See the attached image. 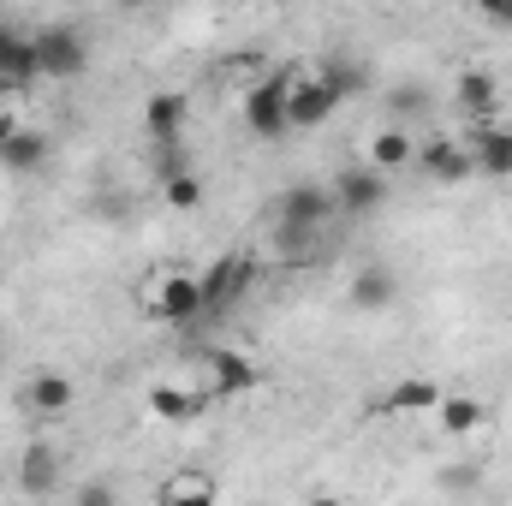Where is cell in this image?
<instances>
[{"label":"cell","mask_w":512,"mask_h":506,"mask_svg":"<svg viewBox=\"0 0 512 506\" xmlns=\"http://www.w3.org/2000/svg\"><path fill=\"white\" fill-rule=\"evenodd\" d=\"M286 227H328V221H340V203H334V185H292L286 197H280V209H274Z\"/></svg>","instance_id":"obj_7"},{"label":"cell","mask_w":512,"mask_h":506,"mask_svg":"<svg viewBox=\"0 0 512 506\" xmlns=\"http://www.w3.org/2000/svg\"><path fill=\"white\" fill-rule=\"evenodd\" d=\"M417 161V143H411V131L405 126H382L370 137V167H382V173H405Z\"/></svg>","instance_id":"obj_17"},{"label":"cell","mask_w":512,"mask_h":506,"mask_svg":"<svg viewBox=\"0 0 512 506\" xmlns=\"http://www.w3.org/2000/svg\"><path fill=\"white\" fill-rule=\"evenodd\" d=\"M453 102H459L471 120H495V114H501V84H495V72H489V66H465V72L453 78Z\"/></svg>","instance_id":"obj_12"},{"label":"cell","mask_w":512,"mask_h":506,"mask_svg":"<svg viewBox=\"0 0 512 506\" xmlns=\"http://www.w3.org/2000/svg\"><path fill=\"white\" fill-rule=\"evenodd\" d=\"M292 78L298 72H274V78H262V84H251V96H245V126H251V137H262V143H274V137H286V90H292Z\"/></svg>","instance_id":"obj_4"},{"label":"cell","mask_w":512,"mask_h":506,"mask_svg":"<svg viewBox=\"0 0 512 506\" xmlns=\"http://www.w3.org/2000/svg\"><path fill=\"white\" fill-rule=\"evenodd\" d=\"M48 155H54V143H48L36 126H18L6 143H0V167H6V173H42Z\"/></svg>","instance_id":"obj_16"},{"label":"cell","mask_w":512,"mask_h":506,"mask_svg":"<svg viewBox=\"0 0 512 506\" xmlns=\"http://www.w3.org/2000/svg\"><path fill=\"white\" fill-rule=\"evenodd\" d=\"M185 96L179 90H155L149 102H143V131H149V143H179V131H185Z\"/></svg>","instance_id":"obj_14"},{"label":"cell","mask_w":512,"mask_h":506,"mask_svg":"<svg viewBox=\"0 0 512 506\" xmlns=\"http://www.w3.org/2000/svg\"><path fill=\"white\" fill-rule=\"evenodd\" d=\"M465 149H471L477 173H489V179H512V131H507V126H495V120H477Z\"/></svg>","instance_id":"obj_11"},{"label":"cell","mask_w":512,"mask_h":506,"mask_svg":"<svg viewBox=\"0 0 512 506\" xmlns=\"http://www.w3.org/2000/svg\"><path fill=\"white\" fill-rule=\"evenodd\" d=\"M161 203H167V209H197V203H203V179L185 173V167L167 173V179H161Z\"/></svg>","instance_id":"obj_23"},{"label":"cell","mask_w":512,"mask_h":506,"mask_svg":"<svg viewBox=\"0 0 512 506\" xmlns=\"http://www.w3.org/2000/svg\"><path fill=\"white\" fill-rule=\"evenodd\" d=\"M393 114H399V126H405V120H423V114H429V90H423V84L393 90Z\"/></svg>","instance_id":"obj_25"},{"label":"cell","mask_w":512,"mask_h":506,"mask_svg":"<svg viewBox=\"0 0 512 506\" xmlns=\"http://www.w3.org/2000/svg\"><path fill=\"white\" fill-rule=\"evenodd\" d=\"M340 90L328 84V78H316V72H304V78H292V90H286V126L292 131H316L328 126L334 114H340Z\"/></svg>","instance_id":"obj_2"},{"label":"cell","mask_w":512,"mask_h":506,"mask_svg":"<svg viewBox=\"0 0 512 506\" xmlns=\"http://www.w3.org/2000/svg\"><path fill=\"white\" fill-rule=\"evenodd\" d=\"M0 84H6V90H30V84H42L36 42H30V30H18V24H0Z\"/></svg>","instance_id":"obj_8"},{"label":"cell","mask_w":512,"mask_h":506,"mask_svg":"<svg viewBox=\"0 0 512 506\" xmlns=\"http://www.w3.org/2000/svg\"><path fill=\"white\" fill-rule=\"evenodd\" d=\"M72 399H78V387H72V376H60V370H42V376H30V387H24V411H36V417H66Z\"/></svg>","instance_id":"obj_15"},{"label":"cell","mask_w":512,"mask_h":506,"mask_svg":"<svg viewBox=\"0 0 512 506\" xmlns=\"http://www.w3.org/2000/svg\"><path fill=\"white\" fill-rule=\"evenodd\" d=\"M149 316H155V322H167V328H191V322L203 316V286H197V274H185V268H167V274L155 280Z\"/></svg>","instance_id":"obj_3"},{"label":"cell","mask_w":512,"mask_h":506,"mask_svg":"<svg viewBox=\"0 0 512 506\" xmlns=\"http://www.w3.org/2000/svg\"><path fill=\"white\" fill-rule=\"evenodd\" d=\"M203 364H209V387L215 393H233V399L239 393H256V381H262V370H256L251 358L245 352H227V346H215Z\"/></svg>","instance_id":"obj_13"},{"label":"cell","mask_w":512,"mask_h":506,"mask_svg":"<svg viewBox=\"0 0 512 506\" xmlns=\"http://www.w3.org/2000/svg\"><path fill=\"white\" fill-rule=\"evenodd\" d=\"M30 42H36L42 78H84V66H90V42H84L78 24H36Z\"/></svg>","instance_id":"obj_1"},{"label":"cell","mask_w":512,"mask_h":506,"mask_svg":"<svg viewBox=\"0 0 512 506\" xmlns=\"http://www.w3.org/2000/svg\"><path fill=\"white\" fill-rule=\"evenodd\" d=\"M108 495H114V489H108V483H84V489H78V495H72V501H108Z\"/></svg>","instance_id":"obj_26"},{"label":"cell","mask_w":512,"mask_h":506,"mask_svg":"<svg viewBox=\"0 0 512 506\" xmlns=\"http://www.w3.org/2000/svg\"><path fill=\"white\" fill-rule=\"evenodd\" d=\"M221 495V483L209 477V471H179V477H167L161 483V501L173 506V501H215Z\"/></svg>","instance_id":"obj_22"},{"label":"cell","mask_w":512,"mask_h":506,"mask_svg":"<svg viewBox=\"0 0 512 506\" xmlns=\"http://www.w3.org/2000/svg\"><path fill=\"white\" fill-rule=\"evenodd\" d=\"M316 78H328V84H334L340 96H364V90H370V72H364L358 60H328V66H322Z\"/></svg>","instance_id":"obj_24"},{"label":"cell","mask_w":512,"mask_h":506,"mask_svg":"<svg viewBox=\"0 0 512 506\" xmlns=\"http://www.w3.org/2000/svg\"><path fill=\"white\" fill-rule=\"evenodd\" d=\"M417 167H423V179H435V185H465V179L477 173L471 149H465V143H453V137H441V131L417 149Z\"/></svg>","instance_id":"obj_9"},{"label":"cell","mask_w":512,"mask_h":506,"mask_svg":"<svg viewBox=\"0 0 512 506\" xmlns=\"http://www.w3.org/2000/svg\"><path fill=\"white\" fill-rule=\"evenodd\" d=\"M114 6H126V12H137V6H155V0H114Z\"/></svg>","instance_id":"obj_30"},{"label":"cell","mask_w":512,"mask_h":506,"mask_svg":"<svg viewBox=\"0 0 512 506\" xmlns=\"http://www.w3.org/2000/svg\"><path fill=\"white\" fill-rule=\"evenodd\" d=\"M0 96H6V84H0Z\"/></svg>","instance_id":"obj_32"},{"label":"cell","mask_w":512,"mask_h":506,"mask_svg":"<svg viewBox=\"0 0 512 506\" xmlns=\"http://www.w3.org/2000/svg\"><path fill=\"white\" fill-rule=\"evenodd\" d=\"M346 304H352L358 316H382L387 304H399V274L382 268V262L358 268V274H352V286H346Z\"/></svg>","instance_id":"obj_10"},{"label":"cell","mask_w":512,"mask_h":506,"mask_svg":"<svg viewBox=\"0 0 512 506\" xmlns=\"http://www.w3.org/2000/svg\"><path fill=\"white\" fill-rule=\"evenodd\" d=\"M489 24H495V30H512V0H501V6L489 12Z\"/></svg>","instance_id":"obj_27"},{"label":"cell","mask_w":512,"mask_h":506,"mask_svg":"<svg viewBox=\"0 0 512 506\" xmlns=\"http://www.w3.org/2000/svg\"><path fill=\"white\" fill-rule=\"evenodd\" d=\"M435 423H441L447 435H471V429L483 423V405H477L471 393H441V405H435Z\"/></svg>","instance_id":"obj_21"},{"label":"cell","mask_w":512,"mask_h":506,"mask_svg":"<svg viewBox=\"0 0 512 506\" xmlns=\"http://www.w3.org/2000/svg\"><path fill=\"white\" fill-rule=\"evenodd\" d=\"M471 6H477V12H483V18H489V12H495V6H501V0H471Z\"/></svg>","instance_id":"obj_29"},{"label":"cell","mask_w":512,"mask_h":506,"mask_svg":"<svg viewBox=\"0 0 512 506\" xmlns=\"http://www.w3.org/2000/svg\"><path fill=\"white\" fill-rule=\"evenodd\" d=\"M12 131H18V120H12V114H0V143H6Z\"/></svg>","instance_id":"obj_28"},{"label":"cell","mask_w":512,"mask_h":506,"mask_svg":"<svg viewBox=\"0 0 512 506\" xmlns=\"http://www.w3.org/2000/svg\"><path fill=\"white\" fill-rule=\"evenodd\" d=\"M18 489L24 495H54L60 489V453L54 447H30L18 459Z\"/></svg>","instance_id":"obj_18"},{"label":"cell","mask_w":512,"mask_h":506,"mask_svg":"<svg viewBox=\"0 0 512 506\" xmlns=\"http://www.w3.org/2000/svg\"><path fill=\"white\" fill-rule=\"evenodd\" d=\"M256 280H262V268H256L251 256H221V262H209V274H197V286H203V316L239 304Z\"/></svg>","instance_id":"obj_5"},{"label":"cell","mask_w":512,"mask_h":506,"mask_svg":"<svg viewBox=\"0 0 512 506\" xmlns=\"http://www.w3.org/2000/svg\"><path fill=\"white\" fill-rule=\"evenodd\" d=\"M334 203H340V215L346 221H370L376 209L387 203V173L382 167H346V173H334Z\"/></svg>","instance_id":"obj_6"},{"label":"cell","mask_w":512,"mask_h":506,"mask_svg":"<svg viewBox=\"0 0 512 506\" xmlns=\"http://www.w3.org/2000/svg\"><path fill=\"white\" fill-rule=\"evenodd\" d=\"M0 364H6V352H0Z\"/></svg>","instance_id":"obj_31"},{"label":"cell","mask_w":512,"mask_h":506,"mask_svg":"<svg viewBox=\"0 0 512 506\" xmlns=\"http://www.w3.org/2000/svg\"><path fill=\"white\" fill-rule=\"evenodd\" d=\"M149 411H155L161 423H191V417L209 411V405H203V393H185V387H149Z\"/></svg>","instance_id":"obj_20"},{"label":"cell","mask_w":512,"mask_h":506,"mask_svg":"<svg viewBox=\"0 0 512 506\" xmlns=\"http://www.w3.org/2000/svg\"><path fill=\"white\" fill-rule=\"evenodd\" d=\"M435 405H441V387L423 381V376H411V381H399V387H387L376 411H435Z\"/></svg>","instance_id":"obj_19"}]
</instances>
